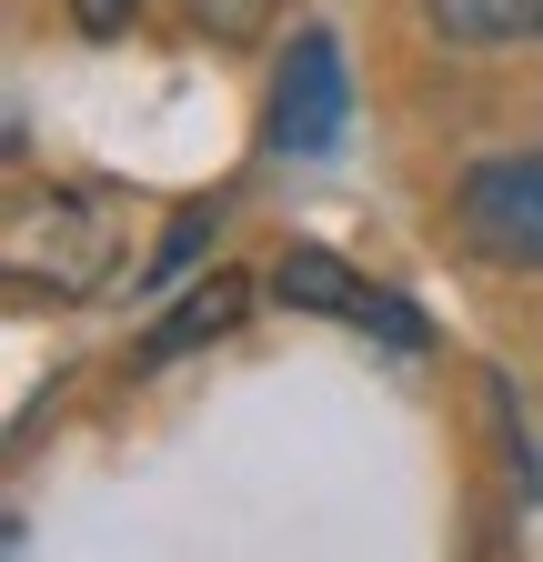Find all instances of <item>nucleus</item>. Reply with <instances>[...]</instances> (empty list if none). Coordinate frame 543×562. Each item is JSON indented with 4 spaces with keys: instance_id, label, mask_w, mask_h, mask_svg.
<instances>
[{
    "instance_id": "f257e3e1",
    "label": "nucleus",
    "mask_w": 543,
    "mask_h": 562,
    "mask_svg": "<svg viewBox=\"0 0 543 562\" xmlns=\"http://www.w3.org/2000/svg\"><path fill=\"white\" fill-rule=\"evenodd\" d=\"M463 241L503 271H543V151H494L463 171Z\"/></svg>"
},
{
    "instance_id": "f03ea898",
    "label": "nucleus",
    "mask_w": 543,
    "mask_h": 562,
    "mask_svg": "<svg viewBox=\"0 0 543 562\" xmlns=\"http://www.w3.org/2000/svg\"><path fill=\"white\" fill-rule=\"evenodd\" d=\"M111 251H121V232H111V211L91 191H51V201H31L21 222H11V261L31 281H51V292H91V281H111Z\"/></svg>"
},
{
    "instance_id": "7ed1b4c3",
    "label": "nucleus",
    "mask_w": 543,
    "mask_h": 562,
    "mask_svg": "<svg viewBox=\"0 0 543 562\" xmlns=\"http://www.w3.org/2000/svg\"><path fill=\"white\" fill-rule=\"evenodd\" d=\"M353 121V81H343V41L332 31H292L282 50V81H272V151L322 161Z\"/></svg>"
},
{
    "instance_id": "20e7f679",
    "label": "nucleus",
    "mask_w": 543,
    "mask_h": 562,
    "mask_svg": "<svg viewBox=\"0 0 543 562\" xmlns=\"http://www.w3.org/2000/svg\"><path fill=\"white\" fill-rule=\"evenodd\" d=\"M272 292H282L292 312H332V322H353V331H383L392 351H423V322H413V302H392L383 281L343 271L332 251H282V271H272Z\"/></svg>"
},
{
    "instance_id": "39448f33",
    "label": "nucleus",
    "mask_w": 543,
    "mask_h": 562,
    "mask_svg": "<svg viewBox=\"0 0 543 562\" xmlns=\"http://www.w3.org/2000/svg\"><path fill=\"white\" fill-rule=\"evenodd\" d=\"M423 21L453 50H513V41H543V0H423Z\"/></svg>"
},
{
    "instance_id": "423d86ee",
    "label": "nucleus",
    "mask_w": 543,
    "mask_h": 562,
    "mask_svg": "<svg viewBox=\"0 0 543 562\" xmlns=\"http://www.w3.org/2000/svg\"><path fill=\"white\" fill-rule=\"evenodd\" d=\"M242 302H252V281H242V271H212V281H201V292L152 331V362H181L191 341H222V331L242 322Z\"/></svg>"
},
{
    "instance_id": "0eeeda50",
    "label": "nucleus",
    "mask_w": 543,
    "mask_h": 562,
    "mask_svg": "<svg viewBox=\"0 0 543 562\" xmlns=\"http://www.w3.org/2000/svg\"><path fill=\"white\" fill-rule=\"evenodd\" d=\"M181 11H191V31H201V41H252L272 11H282V0H181Z\"/></svg>"
},
{
    "instance_id": "6e6552de",
    "label": "nucleus",
    "mask_w": 543,
    "mask_h": 562,
    "mask_svg": "<svg viewBox=\"0 0 543 562\" xmlns=\"http://www.w3.org/2000/svg\"><path fill=\"white\" fill-rule=\"evenodd\" d=\"M131 11H142V0H71L81 31H131Z\"/></svg>"
}]
</instances>
